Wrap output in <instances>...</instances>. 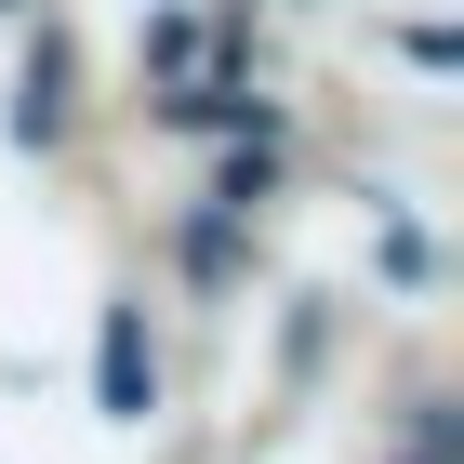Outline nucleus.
Segmentation results:
<instances>
[{"label": "nucleus", "mask_w": 464, "mask_h": 464, "mask_svg": "<svg viewBox=\"0 0 464 464\" xmlns=\"http://www.w3.org/2000/svg\"><path fill=\"white\" fill-rule=\"evenodd\" d=\"M107 411H146V332L107 319Z\"/></svg>", "instance_id": "obj_1"}]
</instances>
